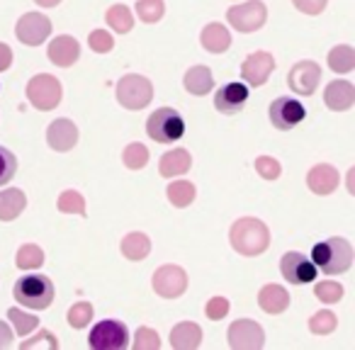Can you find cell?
Returning <instances> with one entry per match:
<instances>
[{"label": "cell", "instance_id": "6da1fadb", "mask_svg": "<svg viewBox=\"0 0 355 350\" xmlns=\"http://www.w3.org/2000/svg\"><path fill=\"white\" fill-rule=\"evenodd\" d=\"M229 241H232V248L239 256L253 258L268 251V246H270V231H268V227L261 219L241 217L239 222L232 224Z\"/></svg>", "mask_w": 355, "mask_h": 350}, {"label": "cell", "instance_id": "7a4b0ae2", "mask_svg": "<svg viewBox=\"0 0 355 350\" xmlns=\"http://www.w3.org/2000/svg\"><path fill=\"white\" fill-rule=\"evenodd\" d=\"M311 263L324 275H343L353 265V246L345 238H326L314 243L311 248Z\"/></svg>", "mask_w": 355, "mask_h": 350}, {"label": "cell", "instance_id": "3957f363", "mask_svg": "<svg viewBox=\"0 0 355 350\" xmlns=\"http://www.w3.org/2000/svg\"><path fill=\"white\" fill-rule=\"evenodd\" d=\"M12 297L27 309H46L54 301V282L46 275H22L12 287Z\"/></svg>", "mask_w": 355, "mask_h": 350}, {"label": "cell", "instance_id": "277c9868", "mask_svg": "<svg viewBox=\"0 0 355 350\" xmlns=\"http://www.w3.org/2000/svg\"><path fill=\"white\" fill-rule=\"evenodd\" d=\"M146 134L158 143H173L185 134V122L173 107H161L148 117Z\"/></svg>", "mask_w": 355, "mask_h": 350}, {"label": "cell", "instance_id": "5b68a950", "mask_svg": "<svg viewBox=\"0 0 355 350\" xmlns=\"http://www.w3.org/2000/svg\"><path fill=\"white\" fill-rule=\"evenodd\" d=\"M61 98H64V88H61L56 76L37 73L27 83V100L32 103V107L42 110V112H49V110L59 107Z\"/></svg>", "mask_w": 355, "mask_h": 350}, {"label": "cell", "instance_id": "8992f818", "mask_svg": "<svg viewBox=\"0 0 355 350\" xmlns=\"http://www.w3.org/2000/svg\"><path fill=\"white\" fill-rule=\"evenodd\" d=\"M153 100V85L139 73H127L117 83V103L127 110H144Z\"/></svg>", "mask_w": 355, "mask_h": 350}, {"label": "cell", "instance_id": "52a82bcc", "mask_svg": "<svg viewBox=\"0 0 355 350\" xmlns=\"http://www.w3.org/2000/svg\"><path fill=\"white\" fill-rule=\"evenodd\" d=\"M227 20L232 22V27L241 35H251L258 32L268 20V8L261 0H248V3H239V6L229 8Z\"/></svg>", "mask_w": 355, "mask_h": 350}, {"label": "cell", "instance_id": "ba28073f", "mask_svg": "<svg viewBox=\"0 0 355 350\" xmlns=\"http://www.w3.org/2000/svg\"><path fill=\"white\" fill-rule=\"evenodd\" d=\"M88 343L93 350H124L129 345L127 326L117 319H105L93 326L88 335Z\"/></svg>", "mask_w": 355, "mask_h": 350}, {"label": "cell", "instance_id": "9c48e42d", "mask_svg": "<svg viewBox=\"0 0 355 350\" xmlns=\"http://www.w3.org/2000/svg\"><path fill=\"white\" fill-rule=\"evenodd\" d=\"M268 114H270V124H272V127L280 129V132H290V129H295L297 124L304 122L306 110H304V105H302L300 100L282 95V98L272 100Z\"/></svg>", "mask_w": 355, "mask_h": 350}, {"label": "cell", "instance_id": "30bf717a", "mask_svg": "<svg viewBox=\"0 0 355 350\" xmlns=\"http://www.w3.org/2000/svg\"><path fill=\"white\" fill-rule=\"evenodd\" d=\"M188 290V272L180 265H161L153 272V292L163 299H178Z\"/></svg>", "mask_w": 355, "mask_h": 350}, {"label": "cell", "instance_id": "8fae6325", "mask_svg": "<svg viewBox=\"0 0 355 350\" xmlns=\"http://www.w3.org/2000/svg\"><path fill=\"white\" fill-rule=\"evenodd\" d=\"M15 35L25 46H40L51 35V20L42 12H25L17 20Z\"/></svg>", "mask_w": 355, "mask_h": 350}, {"label": "cell", "instance_id": "7c38bea8", "mask_svg": "<svg viewBox=\"0 0 355 350\" xmlns=\"http://www.w3.org/2000/svg\"><path fill=\"white\" fill-rule=\"evenodd\" d=\"M280 270L290 285H306V282L316 280V265L311 263V258L302 256L300 251H290L282 256Z\"/></svg>", "mask_w": 355, "mask_h": 350}, {"label": "cell", "instance_id": "4fadbf2b", "mask_svg": "<svg viewBox=\"0 0 355 350\" xmlns=\"http://www.w3.org/2000/svg\"><path fill=\"white\" fill-rule=\"evenodd\" d=\"M321 80V69L316 61H297L295 66L290 69V76H287V85L295 90L297 95H314L316 85Z\"/></svg>", "mask_w": 355, "mask_h": 350}, {"label": "cell", "instance_id": "5bb4252c", "mask_svg": "<svg viewBox=\"0 0 355 350\" xmlns=\"http://www.w3.org/2000/svg\"><path fill=\"white\" fill-rule=\"evenodd\" d=\"M229 345L239 350H253L266 345L263 329L251 319H239L229 326Z\"/></svg>", "mask_w": 355, "mask_h": 350}, {"label": "cell", "instance_id": "9a60e30c", "mask_svg": "<svg viewBox=\"0 0 355 350\" xmlns=\"http://www.w3.org/2000/svg\"><path fill=\"white\" fill-rule=\"evenodd\" d=\"M272 69H275V59L268 51H253L246 56V61L241 64V78L253 88H261L268 83Z\"/></svg>", "mask_w": 355, "mask_h": 350}, {"label": "cell", "instance_id": "2e32d148", "mask_svg": "<svg viewBox=\"0 0 355 350\" xmlns=\"http://www.w3.org/2000/svg\"><path fill=\"white\" fill-rule=\"evenodd\" d=\"M246 100H248V85L234 80V83H227L217 90V95H214V107L222 114H236L246 107Z\"/></svg>", "mask_w": 355, "mask_h": 350}, {"label": "cell", "instance_id": "e0dca14e", "mask_svg": "<svg viewBox=\"0 0 355 350\" xmlns=\"http://www.w3.org/2000/svg\"><path fill=\"white\" fill-rule=\"evenodd\" d=\"M46 143H49L54 151H71V148L78 143V127H76L71 119L59 117L49 124L46 129Z\"/></svg>", "mask_w": 355, "mask_h": 350}, {"label": "cell", "instance_id": "ac0fdd59", "mask_svg": "<svg viewBox=\"0 0 355 350\" xmlns=\"http://www.w3.org/2000/svg\"><path fill=\"white\" fill-rule=\"evenodd\" d=\"M46 54H49V61L54 66H59V69H71L80 56V44L76 42V37L59 35L56 40L49 42Z\"/></svg>", "mask_w": 355, "mask_h": 350}, {"label": "cell", "instance_id": "d6986e66", "mask_svg": "<svg viewBox=\"0 0 355 350\" xmlns=\"http://www.w3.org/2000/svg\"><path fill=\"white\" fill-rule=\"evenodd\" d=\"M338 183H340L338 170H336L334 166H329V163H319V166H314L309 173H306V185H309V190L314 195L336 193Z\"/></svg>", "mask_w": 355, "mask_h": 350}, {"label": "cell", "instance_id": "ffe728a7", "mask_svg": "<svg viewBox=\"0 0 355 350\" xmlns=\"http://www.w3.org/2000/svg\"><path fill=\"white\" fill-rule=\"evenodd\" d=\"M326 107L334 112H345L355 105V85L350 80H331L324 90Z\"/></svg>", "mask_w": 355, "mask_h": 350}, {"label": "cell", "instance_id": "44dd1931", "mask_svg": "<svg viewBox=\"0 0 355 350\" xmlns=\"http://www.w3.org/2000/svg\"><path fill=\"white\" fill-rule=\"evenodd\" d=\"M193 166V158H190V151L185 148H173L166 156H161L158 161V173L161 178H178V175H185Z\"/></svg>", "mask_w": 355, "mask_h": 350}, {"label": "cell", "instance_id": "7402d4cb", "mask_svg": "<svg viewBox=\"0 0 355 350\" xmlns=\"http://www.w3.org/2000/svg\"><path fill=\"white\" fill-rule=\"evenodd\" d=\"M202 343V329L195 321H183L173 326L171 331V345L175 350H195Z\"/></svg>", "mask_w": 355, "mask_h": 350}, {"label": "cell", "instance_id": "603a6c76", "mask_svg": "<svg viewBox=\"0 0 355 350\" xmlns=\"http://www.w3.org/2000/svg\"><path fill=\"white\" fill-rule=\"evenodd\" d=\"M258 306H261L266 314H282V311L290 306V295H287L285 287L280 285H266L258 292Z\"/></svg>", "mask_w": 355, "mask_h": 350}, {"label": "cell", "instance_id": "cb8c5ba5", "mask_svg": "<svg viewBox=\"0 0 355 350\" xmlns=\"http://www.w3.org/2000/svg\"><path fill=\"white\" fill-rule=\"evenodd\" d=\"M200 44H202L209 54H224V51L232 46V35H229L227 27L219 25V22H209L202 30V35H200Z\"/></svg>", "mask_w": 355, "mask_h": 350}, {"label": "cell", "instance_id": "d4e9b609", "mask_svg": "<svg viewBox=\"0 0 355 350\" xmlns=\"http://www.w3.org/2000/svg\"><path fill=\"white\" fill-rule=\"evenodd\" d=\"M27 207V195L17 188L0 190V222H12Z\"/></svg>", "mask_w": 355, "mask_h": 350}, {"label": "cell", "instance_id": "484cf974", "mask_svg": "<svg viewBox=\"0 0 355 350\" xmlns=\"http://www.w3.org/2000/svg\"><path fill=\"white\" fill-rule=\"evenodd\" d=\"M119 248H122V256L127 258V261L139 263V261H144V258H148V253H151V238L144 231H132L122 238Z\"/></svg>", "mask_w": 355, "mask_h": 350}, {"label": "cell", "instance_id": "4316f807", "mask_svg": "<svg viewBox=\"0 0 355 350\" xmlns=\"http://www.w3.org/2000/svg\"><path fill=\"white\" fill-rule=\"evenodd\" d=\"M183 85L190 95H207L209 90L214 88L212 71H209L207 66H193V69L185 73Z\"/></svg>", "mask_w": 355, "mask_h": 350}, {"label": "cell", "instance_id": "83f0119b", "mask_svg": "<svg viewBox=\"0 0 355 350\" xmlns=\"http://www.w3.org/2000/svg\"><path fill=\"white\" fill-rule=\"evenodd\" d=\"M166 195H168V200H171L173 207L183 209V207H190V204L195 202L198 190H195V185L190 183V180H175V183L168 185Z\"/></svg>", "mask_w": 355, "mask_h": 350}, {"label": "cell", "instance_id": "f1b7e54d", "mask_svg": "<svg viewBox=\"0 0 355 350\" xmlns=\"http://www.w3.org/2000/svg\"><path fill=\"white\" fill-rule=\"evenodd\" d=\"M329 69L334 73H350L355 69V49L348 44H338L329 51Z\"/></svg>", "mask_w": 355, "mask_h": 350}, {"label": "cell", "instance_id": "f546056e", "mask_svg": "<svg viewBox=\"0 0 355 350\" xmlns=\"http://www.w3.org/2000/svg\"><path fill=\"white\" fill-rule=\"evenodd\" d=\"M44 258H46L44 251H42L37 243H25V246L17 248L15 263L20 270H37V268L44 265Z\"/></svg>", "mask_w": 355, "mask_h": 350}, {"label": "cell", "instance_id": "4dcf8cb0", "mask_svg": "<svg viewBox=\"0 0 355 350\" xmlns=\"http://www.w3.org/2000/svg\"><path fill=\"white\" fill-rule=\"evenodd\" d=\"M105 20H107V25L112 27L114 32H119V35H127L134 27V15L127 6H112L107 10V15H105Z\"/></svg>", "mask_w": 355, "mask_h": 350}, {"label": "cell", "instance_id": "1f68e13d", "mask_svg": "<svg viewBox=\"0 0 355 350\" xmlns=\"http://www.w3.org/2000/svg\"><path fill=\"white\" fill-rule=\"evenodd\" d=\"M56 207L64 214H78V217H85V198L78 193V190H64L56 200Z\"/></svg>", "mask_w": 355, "mask_h": 350}, {"label": "cell", "instance_id": "d6a6232c", "mask_svg": "<svg viewBox=\"0 0 355 350\" xmlns=\"http://www.w3.org/2000/svg\"><path fill=\"white\" fill-rule=\"evenodd\" d=\"M122 163L129 168V170H141V168H146V163H148V148L139 141L129 143V146L122 151Z\"/></svg>", "mask_w": 355, "mask_h": 350}, {"label": "cell", "instance_id": "836d02e7", "mask_svg": "<svg viewBox=\"0 0 355 350\" xmlns=\"http://www.w3.org/2000/svg\"><path fill=\"white\" fill-rule=\"evenodd\" d=\"M137 15L141 17V22L153 25V22H158L166 15V3H163V0H139Z\"/></svg>", "mask_w": 355, "mask_h": 350}, {"label": "cell", "instance_id": "e575fe53", "mask_svg": "<svg viewBox=\"0 0 355 350\" xmlns=\"http://www.w3.org/2000/svg\"><path fill=\"white\" fill-rule=\"evenodd\" d=\"M8 319L12 321V326H15V333H20L22 338H25L27 333H32V331L40 326V319L32 314H25L22 309H17V306H12V309H8Z\"/></svg>", "mask_w": 355, "mask_h": 350}, {"label": "cell", "instance_id": "d590c367", "mask_svg": "<svg viewBox=\"0 0 355 350\" xmlns=\"http://www.w3.org/2000/svg\"><path fill=\"white\" fill-rule=\"evenodd\" d=\"M336 326H338V319H336V314H331L329 309L316 311V314L309 319V331H311V333H316V335H329V333H334Z\"/></svg>", "mask_w": 355, "mask_h": 350}, {"label": "cell", "instance_id": "8d00e7d4", "mask_svg": "<svg viewBox=\"0 0 355 350\" xmlns=\"http://www.w3.org/2000/svg\"><path fill=\"white\" fill-rule=\"evenodd\" d=\"M314 295H316V299L324 301V304H336V301L343 299V285H340V282H334V280L316 282Z\"/></svg>", "mask_w": 355, "mask_h": 350}, {"label": "cell", "instance_id": "74e56055", "mask_svg": "<svg viewBox=\"0 0 355 350\" xmlns=\"http://www.w3.org/2000/svg\"><path fill=\"white\" fill-rule=\"evenodd\" d=\"M66 319H69V324L73 329H83V326H88L93 321V304L90 301H76L69 309V314H66Z\"/></svg>", "mask_w": 355, "mask_h": 350}, {"label": "cell", "instance_id": "f35d334b", "mask_svg": "<svg viewBox=\"0 0 355 350\" xmlns=\"http://www.w3.org/2000/svg\"><path fill=\"white\" fill-rule=\"evenodd\" d=\"M17 173V158L10 148L0 146V188L6 183H10Z\"/></svg>", "mask_w": 355, "mask_h": 350}, {"label": "cell", "instance_id": "ab89813d", "mask_svg": "<svg viewBox=\"0 0 355 350\" xmlns=\"http://www.w3.org/2000/svg\"><path fill=\"white\" fill-rule=\"evenodd\" d=\"M134 348L137 350H158L161 348V338L153 329L148 326H139L137 338H134Z\"/></svg>", "mask_w": 355, "mask_h": 350}, {"label": "cell", "instance_id": "60d3db41", "mask_svg": "<svg viewBox=\"0 0 355 350\" xmlns=\"http://www.w3.org/2000/svg\"><path fill=\"white\" fill-rule=\"evenodd\" d=\"M88 44H90V49H93L95 54H110V51L114 49L112 35H110V32H105V30H93V32H90Z\"/></svg>", "mask_w": 355, "mask_h": 350}, {"label": "cell", "instance_id": "b9f144b4", "mask_svg": "<svg viewBox=\"0 0 355 350\" xmlns=\"http://www.w3.org/2000/svg\"><path fill=\"white\" fill-rule=\"evenodd\" d=\"M256 170H258V175H261V178L277 180V178H280V173H282V166L275 161V158L261 156V158H256Z\"/></svg>", "mask_w": 355, "mask_h": 350}, {"label": "cell", "instance_id": "7bdbcfd3", "mask_svg": "<svg viewBox=\"0 0 355 350\" xmlns=\"http://www.w3.org/2000/svg\"><path fill=\"white\" fill-rule=\"evenodd\" d=\"M205 314L212 321L224 319V316L229 314V299H224V297H212V299L207 301V306H205Z\"/></svg>", "mask_w": 355, "mask_h": 350}, {"label": "cell", "instance_id": "ee69618b", "mask_svg": "<svg viewBox=\"0 0 355 350\" xmlns=\"http://www.w3.org/2000/svg\"><path fill=\"white\" fill-rule=\"evenodd\" d=\"M292 3H295L297 10L304 12V15H319V12H324L329 0H292Z\"/></svg>", "mask_w": 355, "mask_h": 350}, {"label": "cell", "instance_id": "f6af8a7d", "mask_svg": "<svg viewBox=\"0 0 355 350\" xmlns=\"http://www.w3.org/2000/svg\"><path fill=\"white\" fill-rule=\"evenodd\" d=\"M40 345H46V348H59V340H56L49 331H42L37 338L22 340V350H25V348H40Z\"/></svg>", "mask_w": 355, "mask_h": 350}, {"label": "cell", "instance_id": "bcb514c9", "mask_svg": "<svg viewBox=\"0 0 355 350\" xmlns=\"http://www.w3.org/2000/svg\"><path fill=\"white\" fill-rule=\"evenodd\" d=\"M12 66V49L0 42V71H8Z\"/></svg>", "mask_w": 355, "mask_h": 350}, {"label": "cell", "instance_id": "7dc6e473", "mask_svg": "<svg viewBox=\"0 0 355 350\" xmlns=\"http://www.w3.org/2000/svg\"><path fill=\"white\" fill-rule=\"evenodd\" d=\"M12 345V331L6 321H0V348H10Z\"/></svg>", "mask_w": 355, "mask_h": 350}, {"label": "cell", "instance_id": "c3c4849f", "mask_svg": "<svg viewBox=\"0 0 355 350\" xmlns=\"http://www.w3.org/2000/svg\"><path fill=\"white\" fill-rule=\"evenodd\" d=\"M35 3H37L40 8H56V6L61 3V0H35Z\"/></svg>", "mask_w": 355, "mask_h": 350}]
</instances>
